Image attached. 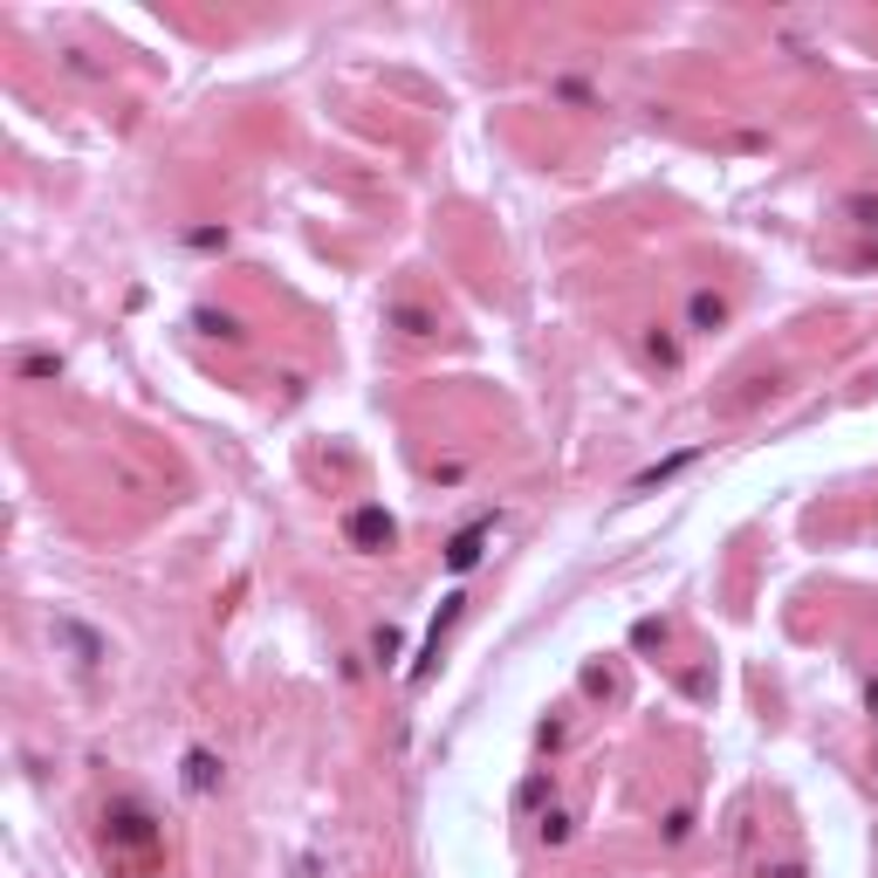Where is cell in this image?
I'll use <instances>...</instances> for the list:
<instances>
[{
  "label": "cell",
  "mask_w": 878,
  "mask_h": 878,
  "mask_svg": "<svg viewBox=\"0 0 878 878\" xmlns=\"http://www.w3.org/2000/svg\"><path fill=\"white\" fill-rule=\"evenodd\" d=\"M103 845L144 865V858H158V845H166V824H158L151 804H138V796H110L103 804Z\"/></svg>",
  "instance_id": "obj_1"
},
{
  "label": "cell",
  "mask_w": 878,
  "mask_h": 878,
  "mask_svg": "<svg viewBox=\"0 0 878 878\" xmlns=\"http://www.w3.org/2000/svg\"><path fill=\"white\" fill-rule=\"evenodd\" d=\"M343 536H350V549L378 556V549L398 542V515H391V508H350V515H343Z\"/></svg>",
  "instance_id": "obj_2"
},
{
  "label": "cell",
  "mask_w": 878,
  "mask_h": 878,
  "mask_svg": "<svg viewBox=\"0 0 878 878\" xmlns=\"http://www.w3.org/2000/svg\"><path fill=\"white\" fill-rule=\"evenodd\" d=\"M680 323H687V337H714V330H728V323H735V302H728L721 289H687Z\"/></svg>",
  "instance_id": "obj_3"
},
{
  "label": "cell",
  "mask_w": 878,
  "mask_h": 878,
  "mask_svg": "<svg viewBox=\"0 0 878 878\" xmlns=\"http://www.w3.org/2000/svg\"><path fill=\"white\" fill-rule=\"evenodd\" d=\"M488 536H495V515H481V522H467V529L447 542V570H453V577H467V570L488 556Z\"/></svg>",
  "instance_id": "obj_4"
},
{
  "label": "cell",
  "mask_w": 878,
  "mask_h": 878,
  "mask_svg": "<svg viewBox=\"0 0 878 878\" xmlns=\"http://www.w3.org/2000/svg\"><path fill=\"white\" fill-rule=\"evenodd\" d=\"M385 323H391L398 337H412V343L439 337V316H432L426 302H406V296H398V302H385Z\"/></svg>",
  "instance_id": "obj_5"
},
{
  "label": "cell",
  "mask_w": 878,
  "mask_h": 878,
  "mask_svg": "<svg viewBox=\"0 0 878 878\" xmlns=\"http://www.w3.org/2000/svg\"><path fill=\"white\" fill-rule=\"evenodd\" d=\"M460 611H467V597L453 590L447 605H439V618H432V638H426V652H419V666H412V687H426V672H432V659H439V638H447V631L460 625Z\"/></svg>",
  "instance_id": "obj_6"
},
{
  "label": "cell",
  "mask_w": 878,
  "mask_h": 878,
  "mask_svg": "<svg viewBox=\"0 0 878 878\" xmlns=\"http://www.w3.org/2000/svg\"><path fill=\"white\" fill-rule=\"evenodd\" d=\"M220 782H227L220 755H213V748H186V789H192V796H213Z\"/></svg>",
  "instance_id": "obj_7"
},
{
  "label": "cell",
  "mask_w": 878,
  "mask_h": 878,
  "mask_svg": "<svg viewBox=\"0 0 878 878\" xmlns=\"http://www.w3.org/2000/svg\"><path fill=\"white\" fill-rule=\"evenodd\" d=\"M56 638H62V646H69L76 659H83V666H103V638H97L90 625H76V618H56Z\"/></svg>",
  "instance_id": "obj_8"
},
{
  "label": "cell",
  "mask_w": 878,
  "mask_h": 878,
  "mask_svg": "<svg viewBox=\"0 0 878 878\" xmlns=\"http://www.w3.org/2000/svg\"><path fill=\"white\" fill-rule=\"evenodd\" d=\"M694 467V447H680V453H666L659 467H646V473H638V481H631V495H652V488H666L672 481V473H687Z\"/></svg>",
  "instance_id": "obj_9"
},
{
  "label": "cell",
  "mask_w": 878,
  "mask_h": 878,
  "mask_svg": "<svg viewBox=\"0 0 878 878\" xmlns=\"http://www.w3.org/2000/svg\"><path fill=\"white\" fill-rule=\"evenodd\" d=\"M536 837H542V845H549V851H563V845H570V837H577V817H570L563 804H549V810L536 817Z\"/></svg>",
  "instance_id": "obj_10"
},
{
  "label": "cell",
  "mask_w": 878,
  "mask_h": 878,
  "mask_svg": "<svg viewBox=\"0 0 878 878\" xmlns=\"http://www.w3.org/2000/svg\"><path fill=\"white\" fill-rule=\"evenodd\" d=\"M192 323L207 330V337H220V343H241V337H248V323H241V316H233V309H199Z\"/></svg>",
  "instance_id": "obj_11"
},
{
  "label": "cell",
  "mask_w": 878,
  "mask_h": 878,
  "mask_svg": "<svg viewBox=\"0 0 878 878\" xmlns=\"http://www.w3.org/2000/svg\"><path fill=\"white\" fill-rule=\"evenodd\" d=\"M837 213H845L858 233H878V192L865 186V192H845V207H837Z\"/></svg>",
  "instance_id": "obj_12"
},
{
  "label": "cell",
  "mask_w": 878,
  "mask_h": 878,
  "mask_svg": "<svg viewBox=\"0 0 878 878\" xmlns=\"http://www.w3.org/2000/svg\"><path fill=\"white\" fill-rule=\"evenodd\" d=\"M14 378H21V385H49V378H62V357H49V350H28L21 365H14Z\"/></svg>",
  "instance_id": "obj_13"
},
{
  "label": "cell",
  "mask_w": 878,
  "mask_h": 878,
  "mask_svg": "<svg viewBox=\"0 0 878 878\" xmlns=\"http://www.w3.org/2000/svg\"><path fill=\"white\" fill-rule=\"evenodd\" d=\"M398 659H406V631H398V625H378V631H371V666H398Z\"/></svg>",
  "instance_id": "obj_14"
},
{
  "label": "cell",
  "mask_w": 878,
  "mask_h": 878,
  "mask_svg": "<svg viewBox=\"0 0 878 878\" xmlns=\"http://www.w3.org/2000/svg\"><path fill=\"white\" fill-rule=\"evenodd\" d=\"M556 804V782H549V769H536L522 789H515V810H549Z\"/></svg>",
  "instance_id": "obj_15"
},
{
  "label": "cell",
  "mask_w": 878,
  "mask_h": 878,
  "mask_svg": "<svg viewBox=\"0 0 878 878\" xmlns=\"http://www.w3.org/2000/svg\"><path fill=\"white\" fill-rule=\"evenodd\" d=\"M646 357L659 371H672V365H680V337H672V330H646Z\"/></svg>",
  "instance_id": "obj_16"
},
{
  "label": "cell",
  "mask_w": 878,
  "mask_h": 878,
  "mask_svg": "<svg viewBox=\"0 0 878 878\" xmlns=\"http://www.w3.org/2000/svg\"><path fill=\"white\" fill-rule=\"evenodd\" d=\"M687 837H694V810H672L666 817V845H687Z\"/></svg>",
  "instance_id": "obj_17"
},
{
  "label": "cell",
  "mask_w": 878,
  "mask_h": 878,
  "mask_svg": "<svg viewBox=\"0 0 878 878\" xmlns=\"http://www.w3.org/2000/svg\"><path fill=\"white\" fill-rule=\"evenodd\" d=\"M432 481H439V488H453V481H467V460H439V467H432Z\"/></svg>",
  "instance_id": "obj_18"
},
{
  "label": "cell",
  "mask_w": 878,
  "mask_h": 878,
  "mask_svg": "<svg viewBox=\"0 0 878 878\" xmlns=\"http://www.w3.org/2000/svg\"><path fill=\"white\" fill-rule=\"evenodd\" d=\"M762 878H810V865H804V858H782V865H769Z\"/></svg>",
  "instance_id": "obj_19"
},
{
  "label": "cell",
  "mask_w": 878,
  "mask_h": 878,
  "mask_svg": "<svg viewBox=\"0 0 878 878\" xmlns=\"http://www.w3.org/2000/svg\"><path fill=\"white\" fill-rule=\"evenodd\" d=\"M865 707L878 714V672H871V680H865Z\"/></svg>",
  "instance_id": "obj_20"
}]
</instances>
